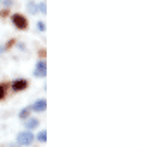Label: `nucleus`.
I'll list each match as a JSON object with an SVG mask.
<instances>
[{
    "label": "nucleus",
    "mask_w": 142,
    "mask_h": 147,
    "mask_svg": "<svg viewBox=\"0 0 142 147\" xmlns=\"http://www.w3.org/2000/svg\"><path fill=\"white\" fill-rule=\"evenodd\" d=\"M26 87H28V83L24 80H18V82L12 83V90H24Z\"/></svg>",
    "instance_id": "39448f33"
},
{
    "label": "nucleus",
    "mask_w": 142,
    "mask_h": 147,
    "mask_svg": "<svg viewBox=\"0 0 142 147\" xmlns=\"http://www.w3.org/2000/svg\"><path fill=\"white\" fill-rule=\"evenodd\" d=\"M4 94H5V90H4V87H2V85H0V99L4 97Z\"/></svg>",
    "instance_id": "1a4fd4ad"
},
{
    "label": "nucleus",
    "mask_w": 142,
    "mask_h": 147,
    "mask_svg": "<svg viewBox=\"0 0 142 147\" xmlns=\"http://www.w3.org/2000/svg\"><path fill=\"white\" fill-rule=\"evenodd\" d=\"M38 30H42V31H43V30H45V24H43V23H38Z\"/></svg>",
    "instance_id": "9b49d317"
},
{
    "label": "nucleus",
    "mask_w": 142,
    "mask_h": 147,
    "mask_svg": "<svg viewBox=\"0 0 142 147\" xmlns=\"http://www.w3.org/2000/svg\"><path fill=\"white\" fill-rule=\"evenodd\" d=\"M38 126V119H28L26 121V128L28 130H33V128H37Z\"/></svg>",
    "instance_id": "423d86ee"
},
{
    "label": "nucleus",
    "mask_w": 142,
    "mask_h": 147,
    "mask_svg": "<svg viewBox=\"0 0 142 147\" xmlns=\"http://www.w3.org/2000/svg\"><path fill=\"white\" fill-rule=\"evenodd\" d=\"M12 23H14V26H18L19 30H24V28L28 26L26 18H24V16H21V14H14V16H12Z\"/></svg>",
    "instance_id": "f03ea898"
},
{
    "label": "nucleus",
    "mask_w": 142,
    "mask_h": 147,
    "mask_svg": "<svg viewBox=\"0 0 142 147\" xmlns=\"http://www.w3.org/2000/svg\"><path fill=\"white\" fill-rule=\"evenodd\" d=\"M0 52H4V49H2V47H0Z\"/></svg>",
    "instance_id": "f8f14e48"
},
{
    "label": "nucleus",
    "mask_w": 142,
    "mask_h": 147,
    "mask_svg": "<svg viewBox=\"0 0 142 147\" xmlns=\"http://www.w3.org/2000/svg\"><path fill=\"white\" fill-rule=\"evenodd\" d=\"M38 7H40V11H42V12H45V11H47V9H45V4H40Z\"/></svg>",
    "instance_id": "9d476101"
},
{
    "label": "nucleus",
    "mask_w": 142,
    "mask_h": 147,
    "mask_svg": "<svg viewBox=\"0 0 142 147\" xmlns=\"http://www.w3.org/2000/svg\"><path fill=\"white\" fill-rule=\"evenodd\" d=\"M33 138H35V137H33V133H31L30 130H28V131H21V133L18 135V144H19V145H30V144L33 142Z\"/></svg>",
    "instance_id": "f257e3e1"
},
{
    "label": "nucleus",
    "mask_w": 142,
    "mask_h": 147,
    "mask_svg": "<svg viewBox=\"0 0 142 147\" xmlns=\"http://www.w3.org/2000/svg\"><path fill=\"white\" fill-rule=\"evenodd\" d=\"M45 75H47V62L45 61H38L37 69H35V76L37 78H43Z\"/></svg>",
    "instance_id": "7ed1b4c3"
},
{
    "label": "nucleus",
    "mask_w": 142,
    "mask_h": 147,
    "mask_svg": "<svg viewBox=\"0 0 142 147\" xmlns=\"http://www.w3.org/2000/svg\"><path fill=\"white\" fill-rule=\"evenodd\" d=\"M38 140H40V142H47V133H45V130H42V131L38 133Z\"/></svg>",
    "instance_id": "0eeeda50"
},
{
    "label": "nucleus",
    "mask_w": 142,
    "mask_h": 147,
    "mask_svg": "<svg viewBox=\"0 0 142 147\" xmlns=\"http://www.w3.org/2000/svg\"><path fill=\"white\" fill-rule=\"evenodd\" d=\"M45 107H47V100H45V99L37 100V102L31 106V109H33V111H38V113H40V111H45Z\"/></svg>",
    "instance_id": "20e7f679"
},
{
    "label": "nucleus",
    "mask_w": 142,
    "mask_h": 147,
    "mask_svg": "<svg viewBox=\"0 0 142 147\" xmlns=\"http://www.w3.org/2000/svg\"><path fill=\"white\" fill-rule=\"evenodd\" d=\"M19 116H21V118H23V119H24V118H26V116H28V109H23V111H21V114H19Z\"/></svg>",
    "instance_id": "6e6552de"
}]
</instances>
